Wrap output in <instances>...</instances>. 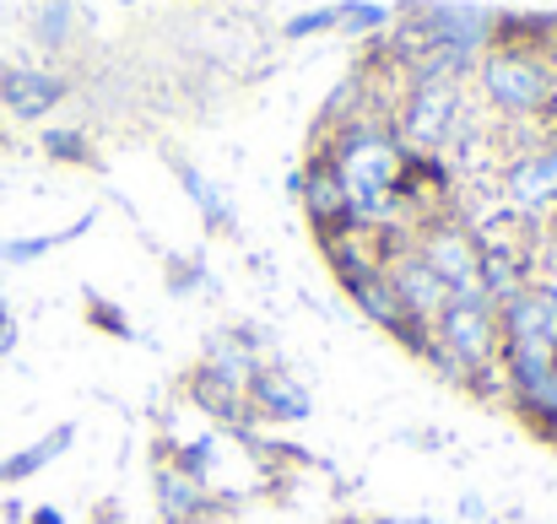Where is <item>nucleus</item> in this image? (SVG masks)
Here are the masks:
<instances>
[{
	"label": "nucleus",
	"mask_w": 557,
	"mask_h": 524,
	"mask_svg": "<svg viewBox=\"0 0 557 524\" xmlns=\"http://www.w3.org/2000/svg\"><path fill=\"white\" fill-rule=\"evenodd\" d=\"M71 92H76V82L54 65H38V60L0 65V114L16 125H44L54 109L71 103Z\"/></svg>",
	"instance_id": "7"
},
{
	"label": "nucleus",
	"mask_w": 557,
	"mask_h": 524,
	"mask_svg": "<svg viewBox=\"0 0 557 524\" xmlns=\"http://www.w3.org/2000/svg\"><path fill=\"white\" fill-rule=\"evenodd\" d=\"M22 341V325H16V314H11V303H5V292H0V362L16 351Z\"/></svg>",
	"instance_id": "25"
},
{
	"label": "nucleus",
	"mask_w": 557,
	"mask_h": 524,
	"mask_svg": "<svg viewBox=\"0 0 557 524\" xmlns=\"http://www.w3.org/2000/svg\"><path fill=\"white\" fill-rule=\"evenodd\" d=\"M38 152L54 169H98V147L87 125H44L38 130Z\"/></svg>",
	"instance_id": "19"
},
{
	"label": "nucleus",
	"mask_w": 557,
	"mask_h": 524,
	"mask_svg": "<svg viewBox=\"0 0 557 524\" xmlns=\"http://www.w3.org/2000/svg\"><path fill=\"white\" fill-rule=\"evenodd\" d=\"M71 444H76V422H54L44 438H33V444L11 449V454L0 460V492H11V487H22V482L44 476L54 460H65V454H71Z\"/></svg>",
	"instance_id": "15"
},
{
	"label": "nucleus",
	"mask_w": 557,
	"mask_h": 524,
	"mask_svg": "<svg viewBox=\"0 0 557 524\" xmlns=\"http://www.w3.org/2000/svg\"><path fill=\"white\" fill-rule=\"evenodd\" d=\"M287 195L298 200V211H304V222H309V233L320 244L336 238V233H352L347 189H342V174H336V163H331L325 147H309V158L287 174Z\"/></svg>",
	"instance_id": "6"
},
{
	"label": "nucleus",
	"mask_w": 557,
	"mask_h": 524,
	"mask_svg": "<svg viewBox=\"0 0 557 524\" xmlns=\"http://www.w3.org/2000/svg\"><path fill=\"white\" fill-rule=\"evenodd\" d=\"M384 271H389V282H395V292H400L406 314H411V320H422V325H433V320L444 314V303L455 298V292H449V287H444V282H438L428 265H422V254L411 249V238L389 249Z\"/></svg>",
	"instance_id": "12"
},
{
	"label": "nucleus",
	"mask_w": 557,
	"mask_h": 524,
	"mask_svg": "<svg viewBox=\"0 0 557 524\" xmlns=\"http://www.w3.org/2000/svg\"><path fill=\"white\" fill-rule=\"evenodd\" d=\"M0 514H5V524H22V520H27V509H22L16 498H5V509H0Z\"/></svg>",
	"instance_id": "29"
},
{
	"label": "nucleus",
	"mask_w": 557,
	"mask_h": 524,
	"mask_svg": "<svg viewBox=\"0 0 557 524\" xmlns=\"http://www.w3.org/2000/svg\"><path fill=\"white\" fill-rule=\"evenodd\" d=\"M169 169L180 178V189L189 195V205L200 211V227H206V238H233L238 233V216H233V200L216 189V178H206L200 163H189V158H169Z\"/></svg>",
	"instance_id": "13"
},
{
	"label": "nucleus",
	"mask_w": 557,
	"mask_h": 524,
	"mask_svg": "<svg viewBox=\"0 0 557 524\" xmlns=\"http://www.w3.org/2000/svg\"><path fill=\"white\" fill-rule=\"evenodd\" d=\"M493 309H498L504 347L557 351V282L536 276L531 287H520L515 298H504V303H493Z\"/></svg>",
	"instance_id": "10"
},
{
	"label": "nucleus",
	"mask_w": 557,
	"mask_h": 524,
	"mask_svg": "<svg viewBox=\"0 0 557 524\" xmlns=\"http://www.w3.org/2000/svg\"><path fill=\"white\" fill-rule=\"evenodd\" d=\"M433 347L444 351L455 367H466L476 400H498V351H504V330H498V309H493L482 292H460V298L444 303V314L433 320Z\"/></svg>",
	"instance_id": "3"
},
{
	"label": "nucleus",
	"mask_w": 557,
	"mask_h": 524,
	"mask_svg": "<svg viewBox=\"0 0 557 524\" xmlns=\"http://www.w3.org/2000/svg\"><path fill=\"white\" fill-rule=\"evenodd\" d=\"M542 444H547V449H553V454H557V422H553V427H547V433H542Z\"/></svg>",
	"instance_id": "30"
},
{
	"label": "nucleus",
	"mask_w": 557,
	"mask_h": 524,
	"mask_svg": "<svg viewBox=\"0 0 557 524\" xmlns=\"http://www.w3.org/2000/svg\"><path fill=\"white\" fill-rule=\"evenodd\" d=\"M342 174V189H347V216L352 227H369L379 233L389 216H395V195H400V174H406V147L395 141L389 120L384 114H358L347 125H331L320 130V141Z\"/></svg>",
	"instance_id": "1"
},
{
	"label": "nucleus",
	"mask_w": 557,
	"mask_h": 524,
	"mask_svg": "<svg viewBox=\"0 0 557 524\" xmlns=\"http://www.w3.org/2000/svg\"><path fill=\"white\" fill-rule=\"evenodd\" d=\"M163 265V292L169 298H195V292H216V276L200 254H180V249H163L158 254Z\"/></svg>",
	"instance_id": "20"
},
{
	"label": "nucleus",
	"mask_w": 557,
	"mask_h": 524,
	"mask_svg": "<svg viewBox=\"0 0 557 524\" xmlns=\"http://www.w3.org/2000/svg\"><path fill=\"white\" fill-rule=\"evenodd\" d=\"M395 27V5L384 0H336V33L342 38H384Z\"/></svg>",
	"instance_id": "21"
},
{
	"label": "nucleus",
	"mask_w": 557,
	"mask_h": 524,
	"mask_svg": "<svg viewBox=\"0 0 557 524\" xmlns=\"http://www.w3.org/2000/svg\"><path fill=\"white\" fill-rule=\"evenodd\" d=\"M460 520H471V524L493 520V514H487V498H482V492H466V498H460Z\"/></svg>",
	"instance_id": "26"
},
{
	"label": "nucleus",
	"mask_w": 557,
	"mask_h": 524,
	"mask_svg": "<svg viewBox=\"0 0 557 524\" xmlns=\"http://www.w3.org/2000/svg\"><path fill=\"white\" fill-rule=\"evenodd\" d=\"M244 406H249V422H265V427H293V422H309L314 416V395L309 384L282 367V362H260L249 389H244Z\"/></svg>",
	"instance_id": "9"
},
{
	"label": "nucleus",
	"mask_w": 557,
	"mask_h": 524,
	"mask_svg": "<svg viewBox=\"0 0 557 524\" xmlns=\"http://www.w3.org/2000/svg\"><path fill=\"white\" fill-rule=\"evenodd\" d=\"M87 33V5L82 0H33L27 11V38L44 54H65L76 49V38Z\"/></svg>",
	"instance_id": "14"
},
{
	"label": "nucleus",
	"mask_w": 557,
	"mask_h": 524,
	"mask_svg": "<svg viewBox=\"0 0 557 524\" xmlns=\"http://www.w3.org/2000/svg\"><path fill=\"white\" fill-rule=\"evenodd\" d=\"M265 357L260 351H249L233 330H216V336H206V347L195 357V367L206 373V378H216V384H227V389H249V378H255V367H260Z\"/></svg>",
	"instance_id": "17"
},
{
	"label": "nucleus",
	"mask_w": 557,
	"mask_h": 524,
	"mask_svg": "<svg viewBox=\"0 0 557 524\" xmlns=\"http://www.w3.org/2000/svg\"><path fill=\"white\" fill-rule=\"evenodd\" d=\"M82 320H87L92 330H103L109 341H136V325H131V314H125L120 303H109L98 287H87V292H82Z\"/></svg>",
	"instance_id": "23"
},
{
	"label": "nucleus",
	"mask_w": 557,
	"mask_h": 524,
	"mask_svg": "<svg viewBox=\"0 0 557 524\" xmlns=\"http://www.w3.org/2000/svg\"><path fill=\"white\" fill-rule=\"evenodd\" d=\"M471 87H476L487 114H498L509 125H547L557 109V60L553 54H536V49L493 43L476 60Z\"/></svg>",
	"instance_id": "2"
},
{
	"label": "nucleus",
	"mask_w": 557,
	"mask_h": 524,
	"mask_svg": "<svg viewBox=\"0 0 557 524\" xmlns=\"http://www.w3.org/2000/svg\"><path fill=\"white\" fill-rule=\"evenodd\" d=\"M411 249L422 254V265L460 298V292H482V233L455 216V211H438L428 222L411 227Z\"/></svg>",
	"instance_id": "5"
},
{
	"label": "nucleus",
	"mask_w": 557,
	"mask_h": 524,
	"mask_svg": "<svg viewBox=\"0 0 557 524\" xmlns=\"http://www.w3.org/2000/svg\"><path fill=\"white\" fill-rule=\"evenodd\" d=\"M158 454H169L180 471H185L189 482H200V487H211L216 482V438L211 433H195V438H174L169 449L158 444Z\"/></svg>",
	"instance_id": "22"
},
{
	"label": "nucleus",
	"mask_w": 557,
	"mask_h": 524,
	"mask_svg": "<svg viewBox=\"0 0 557 524\" xmlns=\"http://www.w3.org/2000/svg\"><path fill=\"white\" fill-rule=\"evenodd\" d=\"M547 238H553V244H557V205H553V211H547Z\"/></svg>",
	"instance_id": "31"
},
{
	"label": "nucleus",
	"mask_w": 557,
	"mask_h": 524,
	"mask_svg": "<svg viewBox=\"0 0 557 524\" xmlns=\"http://www.w3.org/2000/svg\"><path fill=\"white\" fill-rule=\"evenodd\" d=\"M347 298H352V309H358L369 325H379L389 341H395L406 325H422V320H411V314H406V303H400V292H395V282H389V271H384V265L369 271L358 287H347Z\"/></svg>",
	"instance_id": "16"
},
{
	"label": "nucleus",
	"mask_w": 557,
	"mask_h": 524,
	"mask_svg": "<svg viewBox=\"0 0 557 524\" xmlns=\"http://www.w3.org/2000/svg\"><path fill=\"white\" fill-rule=\"evenodd\" d=\"M22 524H65V514H60L54 503H38V509H27V520Z\"/></svg>",
	"instance_id": "28"
},
{
	"label": "nucleus",
	"mask_w": 557,
	"mask_h": 524,
	"mask_svg": "<svg viewBox=\"0 0 557 524\" xmlns=\"http://www.w3.org/2000/svg\"><path fill=\"white\" fill-rule=\"evenodd\" d=\"M152 509H158L152 524H206L222 509V498H216L211 487L189 482L169 454H158V460H152Z\"/></svg>",
	"instance_id": "11"
},
{
	"label": "nucleus",
	"mask_w": 557,
	"mask_h": 524,
	"mask_svg": "<svg viewBox=\"0 0 557 524\" xmlns=\"http://www.w3.org/2000/svg\"><path fill=\"white\" fill-rule=\"evenodd\" d=\"M87 524H125V509H120L114 498H103V503H98V509L87 514Z\"/></svg>",
	"instance_id": "27"
},
{
	"label": "nucleus",
	"mask_w": 557,
	"mask_h": 524,
	"mask_svg": "<svg viewBox=\"0 0 557 524\" xmlns=\"http://www.w3.org/2000/svg\"><path fill=\"white\" fill-rule=\"evenodd\" d=\"M498 189H504V205L515 216L542 222L557 205V136H542V141L520 147L515 158H504Z\"/></svg>",
	"instance_id": "8"
},
{
	"label": "nucleus",
	"mask_w": 557,
	"mask_h": 524,
	"mask_svg": "<svg viewBox=\"0 0 557 524\" xmlns=\"http://www.w3.org/2000/svg\"><path fill=\"white\" fill-rule=\"evenodd\" d=\"M325 33H336V0H331V5L293 11V16L282 22V38H287V43H309V38H325Z\"/></svg>",
	"instance_id": "24"
},
{
	"label": "nucleus",
	"mask_w": 557,
	"mask_h": 524,
	"mask_svg": "<svg viewBox=\"0 0 557 524\" xmlns=\"http://www.w3.org/2000/svg\"><path fill=\"white\" fill-rule=\"evenodd\" d=\"M466 120V82H406L389 114V130L417 158H444Z\"/></svg>",
	"instance_id": "4"
},
{
	"label": "nucleus",
	"mask_w": 557,
	"mask_h": 524,
	"mask_svg": "<svg viewBox=\"0 0 557 524\" xmlns=\"http://www.w3.org/2000/svg\"><path fill=\"white\" fill-rule=\"evenodd\" d=\"M92 227H98V211H82L76 222H65V227H54V233H16V238H0V265H33V260H44V254H54V249L87 238Z\"/></svg>",
	"instance_id": "18"
}]
</instances>
